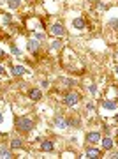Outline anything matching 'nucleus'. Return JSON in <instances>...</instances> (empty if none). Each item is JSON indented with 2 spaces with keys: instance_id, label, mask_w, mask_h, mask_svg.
<instances>
[{
  "instance_id": "18",
  "label": "nucleus",
  "mask_w": 118,
  "mask_h": 159,
  "mask_svg": "<svg viewBox=\"0 0 118 159\" xmlns=\"http://www.w3.org/2000/svg\"><path fill=\"white\" fill-rule=\"evenodd\" d=\"M60 46H62V42H60L58 39H57V41H55V42H53V44H51V48H53V50H58Z\"/></svg>"
},
{
  "instance_id": "5",
  "label": "nucleus",
  "mask_w": 118,
  "mask_h": 159,
  "mask_svg": "<svg viewBox=\"0 0 118 159\" xmlns=\"http://www.w3.org/2000/svg\"><path fill=\"white\" fill-rule=\"evenodd\" d=\"M86 141H90V143H99V141H100V134H99V133H88V134H86Z\"/></svg>"
},
{
  "instance_id": "7",
  "label": "nucleus",
  "mask_w": 118,
  "mask_h": 159,
  "mask_svg": "<svg viewBox=\"0 0 118 159\" xmlns=\"http://www.w3.org/2000/svg\"><path fill=\"white\" fill-rule=\"evenodd\" d=\"M11 71H13V74H14V76H20V74L25 73V67H23V65H13V67H11Z\"/></svg>"
},
{
  "instance_id": "6",
  "label": "nucleus",
  "mask_w": 118,
  "mask_h": 159,
  "mask_svg": "<svg viewBox=\"0 0 118 159\" xmlns=\"http://www.w3.org/2000/svg\"><path fill=\"white\" fill-rule=\"evenodd\" d=\"M55 126L60 127V129H63V127H67V122H65V119H63L62 115H57V117H55Z\"/></svg>"
},
{
  "instance_id": "25",
  "label": "nucleus",
  "mask_w": 118,
  "mask_h": 159,
  "mask_svg": "<svg viewBox=\"0 0 118 159\" xmlns=\"http://www.w3.org/2000/svg\"><path fill=\"white\" fill-rule=\"evenodd\" d=\"M115 57H117V59H118V51H117V55H115Z\"/></svg>"
},
{
  "instance_id": "19",
  "label": "nucleus",
  "mask_w": 118,
  "mask_h": 159,
  "mask_svg": "<svg viewBox=\"0 0 118 159\" xmlns=\"http://www.w3.org/2000/svg\"><path fill=\"white\" fill-rule=\"evenodd\" d=\"M13 53H14V55H18V57H20V55H21V53H20V50H18L16 46H13Z\"/></svg>"
},
{
  "instance_id": "21",
  "label": "nucleus",
  "mask_w": 118,
  "mask_h": 159,
  "mask_svg": "<svg viewBox=\"0 0 118 159\" xmlns=\"http://www.w3.org/2000/svg\"><path fill=\"white\" fill-rule=\"evenodd\" d=\"M0 74H4V67L2 65H0Z\"/></svg>"
},
{
  "instance_id": "10",
  "label": "nucleus",
  "mask_w": 118,
  "mask_h": 159,
  "mask_svg": "<svg viewBox=\"0 0 118 159\" xmlns=\"http://www.w3.org/2000/svg\"><path fill=\"white\" fill-rule=\"evenodd\" d=\"M41 149H42V150H48V152H49V150H53V143L46 140V141H42V143H41Z\"/></svg>"
},
{
  "instance_id": "24",
  "label": "nucleus",
  "mask_w": 118,
  "mask_h": 159,
  "mask_svg": "<svg viewBox=\"0 0 118 159\" xmlns=\"http://www.w3.org/2000/svg\"><path fill=\"white\" fill-rule=\"evenodd\" d=\"M115 120H117V122H118V115H117V117H115Z\"/></svg>"
},
{
  "instance_id": "4",
  "label": "nucleus",
  "mask_w": 118,
  "mask_h": 159,
  "mask_svg": "<svg viewBox=\"0 0 118 159\" xmlns=\"http://www.w3.org/2000/svg\"><path fill=\"white\" fill-rule=\"evenodd\" d=\"M86 158L99 159L100 158V150H97V149H86Z\"/></svg>"
},
{
  "instance_id": "20",
  "label": "nucleus",
  "mask_w": 118,
  "mask_h": 159,
  "mask_svg": "<svg viewBox=\"0 0 118 159\" xmlns=\"http://www.w3.org/2000/svg\"><path fill=\"white\" fill-rule=\"evenodd\" d=\"M111 159H118V152L117 154H111Z\"/></svg>"
},
{
  "instance_id": "8",
  "label": "nucleus",
  "mask_w": 118,
  "mask_h": 159,
  "mask_svg": "<svg viewBox=\"0 0 118 159\" xmlns=\"http://www.w3.org/2000/svg\"><path fill=\"white\" fill-rule=\"evenodd\" d=\"M72 27H74V28H78V30L85 28V20H83V18H76V20L72 21Z\"/></svg>"
},
{
  "instance_id": "2",
  "label": "nucleus",
  "mask_w": 118,
  "mask_h": 159,
  "mask_svg": "<svg viewBox=\"0 0 118 159\" xmlns=\"http://www.w3.org/2000/svg\"><path fill=\"white\" fill-rule=\"evenodd\" d=\"M78 101H79V94H76V92H71L63 97V103L67 106H74V104H78Z\"/></svg>"
},
{
  "instance_id": "13",
  "label": "nucleus",
  "mask_w": 118,
  "mask_h": 159,
  "mask_svg": "<svg viewBox=\"0 0 118 159\" xmlns=\"http://www.w3.org/2000/svg\"><path fill=\"white\" fill-rule=\"evenodd\" d=\"M37 48H39V44H37V41H35V39L28 41V50H30V51H35Z\"/></svg>"
},
{
  "instance_id": "17",
  "label": "nucleus",
  "mask_w": 118,
  "mask_h": 159,
  "mask_svg": "<svg viewBox=\"0 0 118 159\" xmlns=\"http://www.w3.org/2000/svg\"><path fill=\"white\" fill-rule=\"evenodd\" d=\"M109 27H113L115 30H118V20H111L109 21Z\"/></svg>"
},
{
  "instance_id": "11",
  "label": "nucleus",
  "mask_w": 118,
  "mask_h": 159,
  "mask_svg": "<svg viewBox=\"0 0 118 159\" xmlns=\"http://www.w3.org/2000/svg\"><path fill=\"white\" fill-rule=\"evenodd\" d=\"M111 147H113V140L111 138H104L102 140V149H108V150H109Z\"/></svg>"
},
{
  "instance_id": "22",
  "label": "nucleus",
  "mask_w": 118,
  "mask_h": 159,
  "mask_svg": "<svg viewBox=\"0 0 118 159\" xmlns=\"http://www.w3.org/2000/svg\"><path fill=\"white\" fill-rule=\"evenodd\" d=\"M2 57H4V51H2V50H0V59H2Z\"/></svg>"
},
{
  "instance_id": "23",
  "label": "nucleus",
  "mask_w": 118,
  "mask_h": 159,
  "mask_svg": "<svg viewBox=\"0 0 118 159\" xmlns=\"http://www.w3.org/2000/svg\"><path fill=\"white\" fill-rule=\"evenodd\" d=\"M0 124H2V113H0Z\"/></svg>"
},
{
  "instance_id": "3",
  "label": "nucleus",
  "mask_w": 118,
  "mask_h": 159,
  "mask_svg": "<svg viewBox=\"0 0 118 159\" xmlns=\"http://www.w3.org/2000/svg\"><path fill=\"white\" fill-rule=\"evenodd\" d=\"M51 34H53V36H57V37H62V36H65V28H63V25H60V23H55V25L51 27Z\"/></svg>"
},
{
  "instance_id": "12",
  "label": "nucleus",
  "mask_w": 118,
  "mask_h": 159,
  "mask_svg": "<svg viewBox=\"0 0 118 159\" xmlns=\"http://www.w3.org/2000/svg\"><path fill=\"white\" fill-rule=\"evenodd\" d=\"M9 158H13V154L5 149H0V159H9Z\"/></svg>"
},
{
  "instance_id": "26",
  "label": "nucleus",
  "mask_w": 118,
  "mask_h": 159,
  "mask_svg": "<svg viewBox=\"0 0 118 159\" xmlns=\"http://www.w3.org/2000/svg\"><path fill=\"white\" fill-rule=\"evenodd\" d=\"M115 71H117V73H118V65H117V69H115Z\"/></svg>"
},
{
  "instance_id": "14",
  "label": "nucleus",
  "mask_w": 118,
  "mask_h": 159,
  "mask_svg": "<svg viewBox=\"0 0 118 159\" xmlns=\"http://www.w3.org/2000/svg\"><path fill=\"white\" fill-rule=\"evenodd\" d=\"M102 106H104L106 110H115V108H117V104H115L113 101H104V104H102Z\"/></svg>"
},
{
  "instance_id": "16",
  "label": "nucleus",
  "mask_w": 118,
  "mask_h": 159,
  "mask_svg": "<svg viewBox=\"0 0 118 159\" xmlns=\"http://www.w3.org/2000/svg\"><path fill=\"white\" fill-rule=\"evenodd\" d=\"M7 4H9L11 9H16V7L20 5V0H7Z\"/></svg>"
},
{
  "instance_id": "9",
  "label": "nucleus",
  "mask_w": 118,
  "mask_h": 159,
  "mask_svg": "<svg viewBox=\"0 0 118 159\" xmlns=\"http://www.w3.org/2000/svg\"><path fill=\"white\" fill-rule=\"evenodd\" d=\"M30 97L34 101H39L41 99V90L39 88H32V90H30Z\"/></svg>"
},
{
  "instance_id": "1",
  "label": "nucleus",
  "mask_w": 118,
  "mask_h": 159,
  "mask_svg": "<svg viewBox=\"0 0 118 159\" xmlns=\"http://www.w3.org/2000/svg\"><path fill=\"white\" fill-rule=\"evenodd\" d=\"M16 126L20 127L21 131H30L34 127V122H32V119H28V117H20V119L16 120Z\"/></svg>"
},
{
  "instance_id": "15",
  "label": "nucleus",
  "mask_w": 118,
  "mask_h": 159,
  "mask_svg": "<svg viewBox=\"0 0 118 159\" xmlns=\"http://www.w3.org/2000/svg\"><path fill=\"white\" fill-rule=\"evenodd\" d=\"M11 147H13V149H20L21 147V140L20 138H13L11 140Z\"/></svg>"
}]
</instances>
